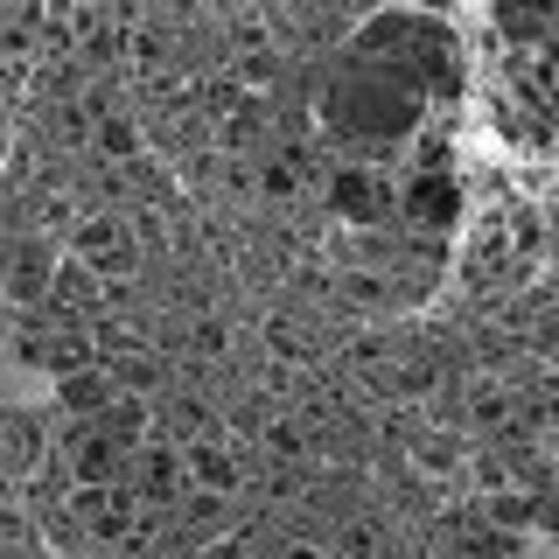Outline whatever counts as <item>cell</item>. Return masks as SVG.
<instances>
[{
  "label": "cell",
  "mask_w": 559,
  "mask_h": 559,
  "mask_svg": "<svg viewBox=\"0 0 559 559\" xmlns=\"http://www.w3.org/2000/svg\"><path fill=\"white\" fill-rule=\"evenodd\" d=\"M427 112V84L413 78L406 63L392 57H364V49H343V63L329 70V92H322V119L336 133L357 140H406Z\"/></svg>",
  "instance_id": "obj_1"
},
{
  "label": "cell",
  "mask_w": 559,
  "mask_h": 559,
  "mask_svg": "<svg viewBox=\"0 0 559 559\" xmlns=\"http://www.w3.org/2000/svg\"><path fill=\"white\" fill-rule=\"evenodd\" d=\"M357 49L364 57L406 63L427 92H462V49H454V35L441 22H427V14H378V22L357 28Z\"/></svg>",
  "instance_id": "obj_2"
},
{
  "label": "cell",
  "mask_w": 559,
  "mask_h": 559,
  "mask_svg": "<svg viewBox=\"0 0 559 559\" xmlns=\"http://www.w3.org/2000/svg\"><path fill=\"white\" fill-rule=\"evenodd\" d=\"M133 441H119L105 419H78V427L63 433V476L70 489H119L133 483Z\"/></svg>",
  "instance_id": "obj_3"
},
{
  "label": "cell",
  "mask_w": 559,
  "mask_h": 559,
  "mask_svg": "<svg viewBox=\"0 0 559 559\" xmlns=\"http://www.w3.org/2000/svg\"><path fill=\"white\" fill-rule=\"evenodd\" d=\"M399 217L413 224V231H448L454 217H462V182H454V162L441 140H427V162L406 175V189H399Z\"/></svg>",
  "instance_id": "obj_4"
},
{
  "label": "cell",
  "mask_w": 559,
  "mask_h": 559,
  "mask_svg": "<svg viewBox=\"0 0 559 559\" xmlns=\"http://www.w3.org/2000/svg\"><path fill=\"white\" fill-rule=\"evenodd\" d=\"M63 503H70V511H78V524H84V546H112V552L133 546L140 511H147V497H140L133 483H119V489H70Z\"/></svg>",
  "instance_id": "obj_5"
},
{
  "label": "cell",
  "mask_w": 559,
  "mask_h": 559,
  "mask_svg": "<svg viewBox=\"0 0 559 559\" xmlns=\"http://www.w3.org/2000/svg\"><path fill=\"white\" fill-rule=\"evenodd\" d=\"M70 259H84L98 280H133V266H140V231H133L127 217H112V210H98V217L78 224Z\"/></svg>",
  "instance_id": "obj_6"
},
{
  "label": "cell",
  "mask_w": 559,
  "mask_h": 559,
  "mask_svg": "<svg viewBox=\"0 0 559 559\" xmlns=\"http://www.w3.org/2000/svg\"><path fill=\"white\" fill-rule=\"evenodd\" d=\"M329 210H336L343 224H357V231H384L392 224V175H378V168H336L329 175Z\"/></svg>",
  "instance_id": "obj_7"
},
{
  "label": "cell",
  "mask_w": 559,
  "mask_h": 559,
  "mask_svg": "<svg viewBox=\"0 0 559 559\" xmlns=\"http://www.w3.org/2000/svg\"><path fill=\"white\" fill-rule=\"evenodd\" d=\"M8 301H14V314H43L57 301V259H49V245L22 238L8 252Z\"/></svg>",
  "instance_id": "obj_8"
},
{
  "label": "cell",
  "mask_w": 559,
  "mask_h": 559,
  "mask_svg": "<svg viewBox=\"0 0 559 559\" xmlns=\"http://www.w3.org/2000/svg\"><path fill=\"white\" fill-rule=\"evenodd\" d=\"M182 462H189V489H210V497H231V489L245 483V468H238V448H231V433H203V441H189L182 448Z\"/></svg>",
  "instance_id": "obj_9"
},
{
  "label": "cell",
  "mask_w": 559,
  "mask_h": 559,
  "mask_svg": "<svg viewBox=\"0 0 559 559\" xmlns=\"http://www.w3.org/2000/svg\"><path fill=\"white\" fill-rule=\"evenodd\" d=\"M182 483H189V462H182V448L175 441H147L133 454V489L147 503H175L182 497Z\"/></svg>",
  "instance_id": "obj_10"
},
{
  "label": "cell",
  "mask_w": 559,
  "mask_h": 559,
  "mask_svg": "<svg viewBox=\"0 0 559 559\" xmlns=\"http://www.w3.org/2000/svg\"><path fill=\"white\" fill-rule=\"evenodd\" d=\"M112 399H119V384L105 364H92V371H78V378H57V406L70 419H98V413H112Z\"/></svg>",
  "instance_id": "obj_11"
},
{
  "label": "cell",
  "mask_w": 559,
  "mask_h": 559,
  "mask_svg": "<svg viewBox=\"0 0 559 559\" xmlns=\"http://www.w3.org/2000/svg\"><path fill=\"white\" fill-rule=\"evenodd\" d=\"M468 419L489 427V433H511L524 419V406H518V392L503 378H483V384H468Z\"/></svg>",
  "instance_id": "obj_12"
},
{
  "label": "cell",
  "mask_w": 559,
  "mask_h": 559,
  "mask_svg": "<svg viewBox=\"0 0 559 559\" xmlns=\"http://www.w3.org/2000/svg\"><path fill=\"white\" fill-rule=\"evenodd\" d=\"M266 349L280 364H314L322 357V336H314V322H301V314H266Z\"/></svg>",
  "instance_id": "obj_13"
},
{
  "label": "cell",
  "mask_w": 559,
  "mask_h": 559,
  "mask_svg": "<svg viewBox=\"0 0 559 559\" xmlns=\"http://www.w3.org/2000/svg\"><path fill=\"white\" fill-rule=\"evenodd\" d=\"M43 133L57 140V147H92V140H98V119L84 112L78 98H49L43 105Z\"/></svg>",
  "instance_id": "obj_14"
},
{
  "label": "cell",
  "mask_w": 559,
  "mask_h": 559,
  "mask_svg": "<svg viewBox=\"0 0 559 559\" xmlns=\"http://www.w3.org/2000/svg\"><path fill=\"white\" fill-rule=\"evenodd\" d=\"M0 448H8V476H35V462H43V427H35L28 413H8L0 419Z\"/></svg>",
  "instance_id": "obj_15"
},
{
  "label": "cell",
  "mask_w": 559,
  "mask_h": 559,
  "mask_svg": "<svg viewBox=\"0 0 559 559\" xmlns=\"http://www.w3.org/2000/svg\"><path fill=\"white\" fill-rule=\"evenodd\" d=\"M329 552H336V559H392V538H384L378 518H343Z\"/></svg>",
  "instance_id": "obj_16"
},
{
  "label": "cell",
  "mask_w": 559,
  "mask_h": 559,
  "mask_svg": "<svg viewBox=\"0 0 559 559\" xmlns=\"http://www.w3.org/2000/svg\"><path fill=\"white\" fill-rule=\"evenodd\" d=\"M406 462H413V476H419V483H448L454 468H462V454H454L448 433H419V441L406 448Z\"/></svg>",
  "instance_id": "obj_17"
},
{
  "label": "cell",
  "mask_w": 559,
  "mask_h": 559,
  "mask_svg": "<svg viewBox=\"0 0 559 559\" xmlns=\"http://www.w3.org/2000/svg\"><path fill=\"white\" fill-rule=\"evenodd\" d=\"M105 371H112L119 392H140V399H147L154 384H168V364H162V357H147V349H127V357H112Z\"/></svg>",
  "instance_id": "obj_18"
},
{
  "label": "cell",
  "mask_w": 559,
  "mask_h": 559,
  "mask_svg": "<svg viewBox=\"0 0 559 559\" xmlns=\"http://www.w3.org/2000/svg\"><path fill=\"white\" fill-rule=\"evenodd\" d=\"M483 524H489V532H524V524H538V497H524V489H497V497H483Z\"/></svg>",
  "instance_id": "obj_19"
},
{
  "label": "cell",
  "mask_w": 559,
  "mask_h": 559,
  "mask_svg": "<svg viewBox=\"0 0 559 559\" xmlns=\"http://www.w3.org/2000/svg\"><path fill=\"white\" fill-rule=\"evenodd\" d=\"M92 147L105 154V162L127 168V162H140V127H133L127 112H112V119H98V140H92Z\"/></svg>",
  "instance_id": "obj_20"
},
{
  "label": "cell",
  "mask_w": 559,
  "mask_h": 559,
  "mask_svg": "<svg viewBox=\"0 0 559 559\" xmlns=\"http://www.w3.org/2000/svg\"><path fill=\"white\" fill-rule=\"evenodd\" d=\"M259 448H266L273 454V462H301V454H308V427H301V419H266V427H259Z\"/></svg>",
  "instance_id": "obj_21"
},
{
  "label": "cell",
  "mask_w": 559,
  "mask_h": 559,
  "mask_svg": "<svg viewBox=\"0 0 559 559\" xmlns=\"http://www.w3.org/2000/svg\"><path fill=\"white\" fill-rule=\"evenodd\" d=\"M336 294L357 301V308H392L406 287H392V280H378V273H336Z\"/></svg>",
  "instance_id": "obj_22"
},
{
  "label": "cell",
  "mask_w": 559,
  "mask_h": 559,
  "mask_svg": "<svg viewBox=\"0 0 559 559\" xmlns=\"http://www.w3.org/2000/svg\"><path fill=\"white\" fill-rule=\"evenodd\" d=\"M92 343H98V364H112V357H127V349H140V336H133V322H119V314H92Z\"/></svg>",
  "instance_id": "obj_23"
},
{
  "label": "cell",
  "mask_w": 559,
  "mask_h": 559,
  "mask_svg": "<svg viewBox=\"0 0 559 559\" xmlns=\"http://www.w3.org/2000/svg\"><path fill=\"white\" fill-rule=\"evenodd\" d=\"M35 224H43V231H70V238H78V203H70L63 197V189H57V197H43V210H35Z\"/></svg>",
  "instance_id": "obj_24"
},
{
  "label": "cell",
  "mask_w": 559,
  "mask_h": 559,
  "mask_svg": "<svg viewBox=\"0 0 559 559\" xmlns=\"http://www.w3.org/2000/svg\"><path fill=\"white\" fill-rule=\"evenodd\" d=\"M503 238H511V259H524V252H532V245H538V210H511V217H503Z\"/></svg>",
  "instance_id": "obj_25"
},
{
  "label": "cell",
  "mask_w": 559,
  "mask_h": 559,
  "mask_svg": "<svg viewBox=\"0 0 559 559\" xmlns=\"http://www.w3.org/2000/svg\"><path fill=\"white\" fill-rule=\"evenodd\" d=\"M189 343H197V357H231V329H224L217 314H203V322L189 329Z\"/></svg>",
  "instance_id": "obj_26"
},
{
  "label": "cell",
  "mask_w": 559,
  "mask_h": 559,
  "mask_svg": "<svg viewBox=\"0 0 559 559\" xmlns=\"http://www.w3.org/2000/svg\"><path fill=\"white\" fill-rule=\"evenodd\" d=\"M28 175H35V147H28V140H14V154H8V182L22 189Z\"/></svg>",
  "instance_id": "obj_27"
},
{
  "label": "cell",
  "mask_w": 559,
  "mask_h": 559,
  "mask_svg": "<svg viewBox=\"0 0 559 559\" xmlns=\"http://www.w3.org/2000/svg\"><path fill=\"white\" fill-rule=\"evenodd\" d=\"M280 559H336V552H322V546H308V538H294V546H280Z\"/></svg>",
  "instance_id": "obj_28"
},
{
  "label": "cell",
  "mask_w": 559,
  "mask_h": 559,
  "mask_svg": "<svg viewBox=\"0 0 559 559\" xmlns=\"http://www.w3.org/2000/svg\"><path fill=\"white\" fill-rule=\"evenodd\" d=\"M552 489H559V454H552Z\"/></svg>",
  "instance_id": "obj_29"
}]
</instances>
